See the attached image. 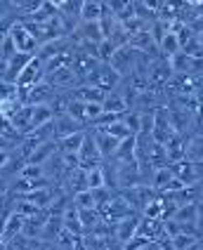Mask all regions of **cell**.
Segmentation results:
<instances>
[{
  "label": "cell",
  "mask_w": 203,
  "mask_h": 250,
  "mask_svg": "<svg viewBox=\"0 0 203 250\" xmlns=\"http://www.w3.org/2000/svg\"><path fill=\"white\" fill-rule=\"evenodd\" d=\"M43 78H45V64H43L38 57H31L28 59V64L22 69V73L17 76V90H28V87H33V85L43 83Z\"/></svg>",
  "instance_id": "1"
},
{
  "label": "cell",
  "mask_w": 203,
  "mask_h": 250,
  "mask_svg": "<svg viewBox=\"0 0 203 250\" xmlns=\"http://www.w3.org/2000/svg\"><path fill=\"white\" fill-rule=\"evenodd\" d=\"M7 36H10V41L14 42V50H17L19 55L31 57V52L38 47V41L33 38V33L26 28V24H14V26H10Z\"/></svg>",
  "instance_id": "2"
},
{
  "label": "cell",
  "mask_w": 203,
  "mask_h": 250,
  "mask_svg": "<svg viewBox=\"0 0 203 250\" xmlns=\"http://www.w3.org/2000/svg\"><path fill=\"white\" fill-rule=\"evenodd\" d=\"M177 135L175 127H173V121H170V116H165L163 111H154V127H151V139L156 142V144H161L165 146L170 137Z\"/></svg>",
  "instance_id": "3"
},
{
  "label": "cell",
  "mask_w": 203,
  "mask_h": 250,
  "mask_svg": "<svg viewBox=\"0 0 203 250\" xmlns=\"http://www.w3.org/2000/svg\"><path fill=\"white\" fill-rule=\"evenodd\" d=\"M135 50H130L128 45L125 47H118L116 52H113V57L109 59V66L116 71L118 76H123V73H133L135 71V57L137 55H133Z\"/></svg>",
  "instance_id": "4"
},
{
  "label": "cell",
  "mask_w": 203,
  "mask_h": 250,
  "mask_svg": "<svg viewBox=\"0 0 203 250\" xmlns=\"http://www.w3.org/2000/svg\"><path fill=\"white\" fill-rule=\"evenodd\" d=\"M139 215H130V217H125V220H121V222L113 224V234H116V238H118V243H128V241H133L137 234V227H139Z\"/></svg>",
  "instance_id": "5"
},
{
  "label": "cell",
  "mask_w": 203,
  "mask_h": 250,
  "mask_svg": "<svg viewBox=\"0 0 203 250\" xmlns=\"http://www.w3.org/2000/svg\"><path fill=\"white\" fill-rule=\"evenodd\" d=\"M99 158H102V153H99V149H97L95 137L85 135V139H83V146H81V151H78V161H81V166H90L88 170H92V167H97V163H99Z\"/></svg>",
  "instance_id": "6"
},
{
  "label": "cell",
  "mask_w": 203,
  "mask_h": 250,
  "mask_svg": "<svg viewBox=\"0 0 203 250\" xmlns=\"http://www.w3.org/2000/svg\"><path fill=\"white\" fill-rule=\"evenodd\" d=\"M151 201H156V194L147 189V187H133L125 191V203L128 206H135V208H147Z\"/></svg>",
  "instance_id": "7"
},
{
  "label": "cell",
  "mask_w": 203,
  "mask_h": 250,
  "mask_svg": "<svg viewBox=\"0 0 203 250\" xmlns=\"http://www.w3.org/2000/svg\"><path fill=\"white\" fill-rule=\"evenodd\" d=\"M130 215H135V212H133V208H130L123 198H113L111 203L104 206V217L111 220L113 224L121 222V220H125V217H130Z\"/></svg>",
  "instance_id": "8"
},
{
  "label": "cell",
  "mask_w": 203,
  "mask_h": 250,
  "mask_svg": "<svg viewBox=\"0 0 203 250\" xmlns=\"http://www.w3.org/2000/svg\"><path fill=\"white\" fill-rule=\"evenodd\" d=\"M78 17H81L83 24H95L102 19V12H104V2H81L78 5Z\"/></svg>",
  "instance_id": "9"
},
{
  "label": "cell",
  "mask_w": 203,
  "mask_h": 250,
  "mask_svg": "<svg viewBox=\"0 0 203 250\" xmlns=\"http://www.w3.org/2000/svg\"><path fill=\"white\" fill-rule=\"evenodd\" d=\"M177 224H196L199 222V208L196 203H184V206H177V210L170 217Z\"/></svg>",
  "instance_id": "10"
},
{
  "label": "cell",
  "mask_w": 203,
  "mask_h": 250,
  "mask_svg": "<svg viewBox=\"0 0 203 250\" xmlns=\"http://www.w3.org/2000/svg\"><path fill=\"white\" fill-rule=\"evenodd\" d=\"M52 109H50V104H41V106H31V130L36 132V130H41L43 125H47L52 121ZM31 132V135H33Z\"/></svg>",
  "instance_id": "11"
},
{
  "label": "cell",
  "mask_w": 203,
  "mask_h": 250,
  "mask_svg": "<svg viewBox=\"0 0 203 250\" xmlns=\"http://www.w3.org/2000/svg\"><path fill=\"white\" fill-rule=\"evenodd\" d=\"M24 222H26V217H22L19 212L7 215V220H5V224H2V238L19 236V234L24 231Z\"/></svg>",
  "instance_id": "12"
},
{
  "label": "cell",
  "mask_w": 203,
  "mask_h": 250,
  "mask_svg": "<svg viewBox=\"0 0 203 250\" xmlns=\"http://www.w3.org/2000/svg\"><path fill=\"white\" fill-rule=\"evenodd\" d=\"M95 144H97V149H99V153L102 156H113L116 153V149H118V139H113L111 135H107V132H102V130H97L95 135Z\"/></svg>",
  "instance_id": "13"
},
{
  "label": "cell",
  "mask_w": 203,
  "mask_h": 250,
  "mask_svg": "<svg viewBox=\"0 0 203 250\" xmlns=\"http://www.w3.org/2000/svg\"><path fill=\"white\" fill-rule=\"evenodd\" d=\"M128 47L135 50V52H147V50H154V47H156V42H154V38L149 36V31L144 28V31H139L135 36H130Z\"/></svg>",
  "instance_id": "14"
},
{
  "label": "cell",
  "mask_w": 203,
  "mask_h": 250,
  "mask_svg": "<svg viewBox=\"0 0 203 250\" xmlns=\"http://www.w3.org/2000/svg\"><path fill=\"white\" fill-rule=\"evenodd\" d=\"M165 149V158H168V163H177V161H182L184 158V144H182V139H180V135H173L170 137V142L163 146Z\"/></svg>",
  "instance_id": "15"
},
{
  "label": "cell",
  "mask_w": 203,
  "mask_h": 250,
  "mask_svg": "<svg viewBox=\"0 0 203 250\" xmlns=\"http://www.w3.org/2000/svg\"><path fill=\"white\" fill-rule=\"evenodd\" d=\"M76 33H78V36H81L85 42H90V45H97V42L104 41V36H102V28H99V21H95V24H81Z\"/></svg>",
  "instance_id": "16"
},
{
  "label": "cell",
  "mask_w": 203,
  "mask_h": 250,
  "mask_svg": "<svg viewBox=\"0 0 203 250\" xmlns=\"http://www.w3.org/2000/svg\"><path fill=\"white\" fill-rule=\"evenodd\" d=\"M135 146H137V137L133 135V137L123 139L113 156H118V161H121V163H128V161H130V163H135Z\"/></svg>",
  "instance_id": "17"
},
{
  "label": "cell",
  "mask_w": 203,
  "mask_h": 250,
  "mask_svg": "<svg viewBox=\"0 0 203 250\" xmlns=\"http://www.w3.org/2000/svg\"><path fill=\"white\" fill-rule=\"evenodd\" d=\"M83 139H85V135L83 132H73V135H68V137H62L59 139V146H62V151L67 153V156H78V151H81L83 146Z\"/></svg>",
  "instance_id": "18"
},
{
  "label": "cell",
  "mask_w": 203,
  "mask_h": 250,
  "mask_svg": "<svg viewBox=\"0 0 203 250\" xmlns=\"http://www.w3.org/2000/svg\"><path fill=\"white\" fill-rule=\"evenodd\" d=\"M52 151H54V144L47 139V142H43V144H38V146L33 149V153L28 156V163H31V166H43V161L50 158Z\"/></svg>",
  "instance_id": "19"
},
{
  "label": "cell",
  "mask_w": 203,
  "mask_h": 250,
  "mask_svg": "<svg viewBox=\"0 0 203 250\" xmlns=\"http://www.w3.org/2000/svg\"><path fill=\"white\" fill-rule=\"evenodd\" d=\"M175 175H173V170L168 166L163 167H154V177H151V187L154 189H158V191H163L168 184H170V180H173Z\"/></svg>",
  "instance_id": "20"
},
{
  "label": "cell",
  "mask_w": 203,
  "mask_h": 250,
  "mask_svg": "<svg viewBox=\"0 0 203 250\" xmlns=\"http://www.w3.org/2000/svg\"><path fill=\"white\" fill-rule=\"evenodd\" d=\"M54 127H57V137H68V135H73V132H78V121H73L71 116H62L57 123H54Z\"/></svg>",
  "instance_id": "21"
},
{
  "label": "cell",
  "mask_w": 203,
  "mask_h": 250,
  "mask_svg": "<svg viewBox=\"0 0 203 250\" xmlns=\"http://www.w3.org/2000/svg\"><path fill=\"white\" fill-rule=\"evenodd\" d=\"M50 83L52 85H73L76 83V73L71 71V66H64V69H57L54 73H50Z\"/></svg>",
  "instance_id": "22"
},
{
  "label": "cell",
  "mask_w": 203,
  "mask_h": 250,
  "mask_svg": "<svg viewBox=\"0 0 203 250\" xmlns=\"http://www.w3.org/2000/svg\"><path fill=\"white\" fill-rule=\"evenodd\" d=\"M184 158H187L189 163H196V166L203 163V139L201 137H196L189 146L184 149Z\"/></svg>",
  "instance_id": "23"
},
{
  "label": "cell",
  "mask_w": 203,
  "mask_h": 250,
  "mask_svg": "<svg viewBox=\"0 0 203 250\" xmlns=\"http://www.w3.org/2000/svg\"><path fill=\"white\" fill-rule=\"evenodd\" d=\"M85 172H88V191L107 187V175H104L102 167H92V170H85Z\"/></svg>",
  "instance_id": "24"
},
{
  "label": "cell",
  "mask_w": 203,
  "mask_h": 250,
  "mask_svg": "<svg viewBox=\"0 0 203 250\" xmlns=\"http://www.w3.org/2000/svg\"><path fill=\"white\" fill-rule=\"evenodd\" d=\"M102 132H107V135H111L113 139H118V142H123V139H128V137H133V132L128 130V125L123 123V118H118L116 123H111L107 127V130H102Z\"/></svg>",
  "instance_id": "25"
},
{
  "label": "cell",
  "mask_w": 203,
  "mask_h": 250,
  "mask_svg": "<svg viewBox=\"0 0 203 250\" xmlns=\"http://www.w3.org/2000/svg\"><path fill=\"white\" fill-rule=\"evenodd\" d=\"M158 47H161L163 55H168V59H170L173 55H177V52H180V42H177V36L168 31V33L163 36V41L158 42Z\"/></svg>",
  "instance_id": "26"
},
{
  "label": "cell",
  "mask_w": 203,
  "mask_h": 250,
  "mask_svg": "<svg viewBox=\"0 0 203 250\" xmlns=\"http://www.w3.org/2000/svg\"><path fill=\"white\" fill-rule=\"evenodd\" d=\"M78 220H81L83 231H85V229H95L97 224L102 222V217H99L97 210H78Z\"/></svg>",
  "instance_id": "27"
},
{
  "label": "cell",
  "mask_w": 203,
  "mask_h": 250,
  "mask_svg": "<svg viewBox=\"0 0 203 250\" xmlns=\"http://www.w3.org/2000/svg\"><path fill=\"white\" fill-rule=\"evenodd\" d=\"M73 206H76V210H97L92 191H81V194H76L73 196Z\"/></svg>",
  "instance_id": "28"
},
{
  "label": "cell",
  "mask_w": 203,
  "mask_h": 250,
  "mask_svg": "<svg viewBox=\"0 0 203 250\" xmlns=\"http://www.w3.org/2000/svg\"><path fill=\"white\" fill-rule=\"evenodd\" d=\"M19 177L24 182H31V184H33V182H38L45 177V170H43V166H31V163H28V166L19 172Z\"/></svg>",
  "instance_id": "29"
},
{
  "label": "cell",
  "mask_w": 203,
  "mask_h": 250,
  "mask_svg": "<svg viewBox=\"0 0 203 250\" xmlns=\"http://www.w3.org/2000/svg\"><path fill=\"white\" fill-rule=\"evenodd\" d=\"M144 220H163V201L156 198L144 208Z\"/></svg>",
  "instance_id": "30"
},
{
  "label": "cell",
  "mask_w": 203,
  "mask_h": 250,
  "mask_svg": "<svg viewBox=\"0 0 203 250\" xmlns=\"http://www.w3.org/2000/svg\"><path fill=\"white\" fill-rule=\"evenodd\" d=\"M191 243H196V236H189V234H175V236L170 238V246H173V250H184L189 248Z\"/></svg>",
  "instance_id": "31"
},
{
  "label": "cell",
  "mask_w": 203,
  "mask_h": 250,
  "mask_svg": "<svg viewBox=\"0 0 203 250\" xmlns=\"http://www.w3.org/2000/svg\"><path fill=\"white\" fill-rule=\"evenodd\" d=\"M92 198H95V208H104L107 203H111L113 201V196H111V191H109L107 187H102V189H92Z\"/></svg>",
  "instance_id": "32"
},
{
  "label": "cell",
  "mask_w": 203,
  "mask_h": 250,
  "mask_svg": "<svg viewBox=\"0 0 203 250\" xmlns=\"http://www.w3.org/2000/svg\"><path fill=\"white\" fill-rule=\"evenodd\" d=\"M17 206H19V208H17V212H19L22 217H26V220H28V217H36V215L41 212V208H36L31 201H22V203H17Z\"/></svg>",
  "instance_id": "33"
},
{
  "label": "cell",
  "mask_w": 203,
  "mask_h": 250,
  "mask_svg": "<svg viewBox=\"0 0 203 250\" xmlns=\"http://www.w3.org/2000/svg\"><path fill=\"white\" fill-rule=\"evenodd\" d=\"M102 113H104V106H102V104H97V102L95 104H85V121L92 123V121H97Z\"/></svg>",
  "instance_id": "34"
},
{
  "label": "cell",
  "mask_w": 203,
  "mask_h": 250,
  "mask_svg": "<svg viewBox=\"0 0 203 250\" xmlns=\"http://www.w3.org/2000/svg\"><path fill=\"white\" fill-rule=\"evenodd\" d=\"M151 243H154V241H147V238L135 236L133 241H128V243H125V248H123V250H147Z\"/></svg>",
  "instance_id": "35"
},
{
  "label": "cell",
  "mask_w": 203,
  "mask_h": 250,
  "mask_svg": "<svg viewBox=\"0 0 203 250\" xmlns=\"http://www.w3.org/2000/svg\"><path fill=\"white\" fill-rule=\"evenodd\" d=\"M10 161H12V153H10V151H5V149H0V170H2V167H7V166H10Z\"/></svg>",
  "instance_id": "36"
},
{
  "label": "cell",
  "mask_w": 203,
  "mask_h": 250,
  "mask_svg": "<svg viewBox=\"0 0 203 250\" xmlns=\"http://www.w3.org/2000/svg\"><path fill=\"white\" fill-rule=\"evenodd\" d=\"M184 250H201V246H199V241H196V243H191L189 248H184Z\"/></svg>",
  "instance_id": "37"
},
{
  "label": "cell",
  "mask_w": 203,
  "mask_h": 250,
  "mask_svg": "<svg viewBox=\"0 0 203 250\" xmlns=\"http://www.w3.org/2000/svg\"><path fill=\"white\" fill-rule=\"evenodd\" d=\"M196 41H199V45H201V50H203V31L201 33H196Z\"/></svg>",
  "instance_id": "38"
}]
</instances>
